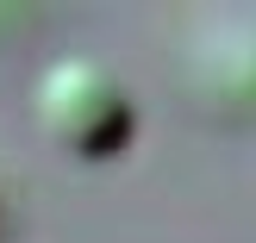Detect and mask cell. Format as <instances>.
I'll return each instance as SVG.
<instances>
[{
  "label": "cell",
  "mask_w": 256,
  "mask_h": 243,
  "mask_svg": "<svg viewBox=\"0 0 256 243\" xmlns=\"http://www.w3.org/2000/svg\"><path fill=\"white\" fill-rule=\"evenodd\" d=\"M32 112H38V125H44V137L56 150L88 156V162L119 156V150L132 144V131H138L132 94H125L100 62H88V56L50 62V69L38 75V87H32Z\"/></svg>",
  "instance_id": "1"
}]
</instances>
